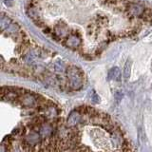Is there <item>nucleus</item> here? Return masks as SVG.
<instances>
[{
  "label": "nucleus",
  "instance_id": "8",
  "mask_svg": "<svg viewBox=\"0 0 152 152\" xmlns=\"http://www.w3.org/2000/svg\"><path fill=\"white\" fill-rule=\"evenodd\" d=\"M52 132V128L49 124H44L40 128V134L43 137H49Z\"/></svg>",
  "mask_w": 152,
  "mask_h": 152
},
{
  "label": "nucleus",
  "instance_id": "2",
  "mask_svg": "<svg viewBox=\"0 0 152 152\" xmlns=\"http://www.w3.org/2000/svg\"><path fill=\"white\" fill-rule=\"evenodd\" d=\"M80 121H81V114L78 111H72L69 114L66 124H68L69 126L73 127L75 126H77L80 123Z\"/></svg>",
  "mask_w": 152,
  "mask_h": 152
},
{
  "label": "nucleus",
  "instance_id": "5",
  "mask_svg": "<svg viewBox=\"0 0 152 152\" xmlns=\"http://www.w3.org/2000/svg\"><path fill=\"white\" fill-rule=\"evenodd\" d=\"M34 104H35V98L33 97V95H31L30 93H27V94H24L22 96L21 104L23 107H32Z\"/></svg>",
  "mask_w": 152,
  "mask_h": 152
},
{
  "label": "nucleus",
  "instance_id": "14",
  "mask_svg": "<svg viewBox=\"0 0 152 152\" xmlns=\"http://www.w3.org/2000/svg\"><path fill=\"white\" fill-rule=\"evenodd\" d=\"M25 60L27 63H32L33 60H34V55H33L32 52H30L25 56Z\"/></svg>",
  "mask_w": 152,
  "mask_h": 152
},
{
  "label": "nucleus",
  "instance_id": "3",
  "mask_svg": "<svg viewBox=\"0 0 152 152\" xmlns=\"http://www.w3.org/2000/svg\"><path fill=\"white\" fill-rule=\"evenodd\" d=\"M26 142H27V144L28 145L34 146V145L39 144V142H40V135L38 134L37 132H35V131H31V132H30L27 135Z\"/></svg>",
  "mask_w": 152,
  "mask_h": 152
},
{
  "label": "nucleus",
  "instance_id": "1",
  "mask_svg": "<svg viewBox=\"0 0 152 152\" xmlns=\"http://www.w3.org/2000/svg\"><path fill=\"white\" fill-rule=\"evenodd\" d=\"M69 87L73 89H79L83 86V74L81 70L74 66H70L66 70Z\"/></svg>",
  "mask_w": 152,
  "mask_h": 152
},
{
  "label": "nucleus",
  "instance_id": "4",
  "mask_svg": "<svg viewBox=\"0 0 152 152\" xmlns=\"http://www.w3.org/2000/svg\"><path fill=\"white\" fill-rule=\"evenodd\" d=\"M80 44H81L80 37L75 34H70L66 40V45L71 48V49H75V48L79 47Z\"/></svg>",
  "mask_w": 152,
  "mask_h": 152
},
{
  "label": "nucleus",
  "instance_id": "10",
  "mask_svg": "<svg viewBox=\"0 0 152 152\" xmlns=\"http://www.w3.org/2000/svg\"><path fill=\"white\" fill-rule=\"evenodd\" d=\"M11 19H10L8 16H2L1 19H0V26H1V30L4 31L8 28L10 26H11Z\"/></svg>",
  "mask_w": 152,
  "mask_h": 152
},
{
  "label": "nucleus",
  "instance_id": "7",
  "mask_svg": "<svg viewBox=\"0 0 152 152\" xmlns=\"http://www.w3.org/2000/svg\"><path fill=\"white\" fill-rule=\"evenodd\" d=\"M108 79L109 80H115V81H121V71L120 69L117 66H114L108 71Z\"/></svg>",
  "mask_w": 152,
  "mask_h": 152
},
{
  "label": "nucleus",
  "instance_id": "9",
  "mask_svg": "<svg viewBox=\"0 0 152 152\" xmlns=\"http://www.w3.org/2000/svg\"><path fill=\"white\" fill-rule=\"evenodd\" d=\"M131 60L128 59L126 61V63L125 64V66H124V77H125L126 80H127L130 76V72H131Z\"/></svg>",
  "mask_w": 152,
  "mask_h": 152
},
{
  "label": "nucleus",
  "instance_id": "11",
  "mask_svg": "<svg viewBox=\"0 0 152 152\" xmlns=\"http://www.w3.org/2000/svg\"><path fill=\"white\" fill-rule=\"evenodd\" d=\"M88 97L90 99V101H91L92 103L94 104H98L100 103V97L99 95L94 91V90H90V91L88 92Z\"/></svg>",
  "mask_w": 152,
  "mask_h": 152
},
{
  "label": "nucleus",
  "instance_id": "12",
  "mask_svg": "<svg viewBox=\"0 0 152 152\" xmlns=\"http://www.w3.org/2000/svg\"><path fill=\"white\" fill-rule=\"evenodd\" d=\"M66 28L63 24H60V25L56 27V33L59 36H64L66 34Z\"/></svg>",
  "mask_w": 152,
  "mask_h": 152
},
{
  "label": "nucleus",
  "instance_id": "13",
  "mask_svg": "<svg viewBox=\"0 0 152 152\" xmlns=\"http://www.w3.org/2000/svg\"><path fill=\"white\" fill-rule=\"evenodd\" d=\"M47 115L49 116V117H54L56 116V114H57V110H56V108L53 107H50L47 109Z\"/></svg>",
  "mask_w": 152,
  "mask_h": 152
},
{
  "label": "nucleus",
  "instance_id": "6",
  "mask_svg": "<svg viewBox=\"0 0 152 152\" xmlns=\"http://www.w3.org/2000/svg\"><path fill=\"white\" fill-rule=\"evenodd\" d=\"M128 10L132 16H140L145 12V8L139 4H131Z\"/></svg>",
  "mask_w": 152,
  "mask_h": 152
}]
</instances>
